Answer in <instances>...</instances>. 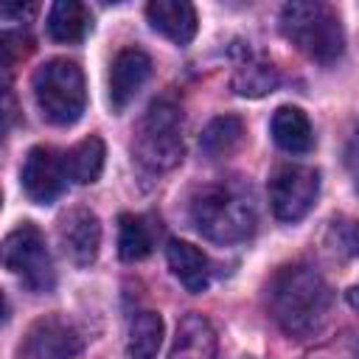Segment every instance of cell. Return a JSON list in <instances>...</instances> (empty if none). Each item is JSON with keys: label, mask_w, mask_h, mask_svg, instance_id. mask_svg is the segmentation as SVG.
Masks as SVG:
<instances>
[{"label": "cell", "mask_w": 359, "mask_h": 359, "mask_svg": "<svg viewBox=\"0 0 359 359\" xmlns=\"http://www.w3.org/2000/svg\"><path fill=\"white\" fill-rule=\"evenodd\" d=\"M345 297H348V303H351V309H356V311H359V283H356V286H351Z\"/></svg>", "instance_id": "obj_24"}, {"label": "cell", "mask_w": 359, "mask_h": 359, "mask_svg": "<svg viewBox=\"0 0 359 359\" xmlns=\"http://www.w3.org/2000/svg\"><path fill=\"white\" fill-rule=\"evenodd\" d=\"M356 185H359V168H356Z\"/></svg>", "instance_id": "obj_25"}, {"label": "cell", "mask_w": 359, "mask_h": 359, "mask_svg": "<svg viewBox=\"0 0 359 359\" xmlns=\"http://www.w3.org/2000/svg\"><path fill=\"white\" fill-rule=\"evenodd\" d=\"M34 101L42 118L53 126H70L81 118L87 104L84 73L70 59H48L34 70L31 79Z\"/></svg>", "instance_id": "obj_4"}, {"label": "cell", "mask_w": 359, "mask_h": 359, "mask_svg": "<svg viewBox=\"0 0 359 359\" xmlns=\"http://www.w3.org/2000/svg\"><path fill=\"white\" fill-rule=\"evenodd\" d=\"M81 348H84V339L79 328L59 314H48L36 320L28 328L25 345H22V351L31 359H76Z\"/></svg>", "instance_id": "obj_9"}, {"label": "cell", "mask_w": 359, "mask_h": 359, "mask_svg": "<svg viewBox=\"0 0 359 359\" xmlns=\"http://www.w3.org/2000/svg\"><path fill=\"white\" fill-rule=\"evenodd\" d=\"M163 345V317L157 311H137L126 328V359H157Z\"/></svg>", "instance_id": "obj_19"}, {"label": "cell", "mask_w": 359, "mask_h": 359, "mask_svg": "<svg viewBox=\"0 0 359 359\" xmlns=\"http://www.w3.org/2000/svg\"><path fill=\"white\" fill-rule=\"evenodd\" d=\"M149 76H151L149 53L140 48H123L109 67V107L115 112L126 109L140 93V87L149 81Z\"/></svg>", "instance_id": "obj_11"}, {"label": "cell", "mask_w": 359, "mask_h": 359, "mask_svg": "<svg viewBox=\"0 0 359 359\" xmlns=\"http://www.w3.org/2000/svg\"><path fill=\"white\" fill-rule=\"evenodd\" d=\"M93 28V17L79 0H56L48 11V34L56 42L73 45L81 42Z\"/></svg>", "instance_id": "obj_16"}, {"label": "cell", "mask_w": 359, "mask_h": 359, "mask_svg": "<svg viewBox=\"0 0 359 359\" xmlns=\"http://www.w3.org/2000/svg\"><path fill=\"white\" fill-rule=\"evenodd\" d=\"M244 140V123L238 115H219L213 118L202 135H199V149L205 157L219 160V157H230Z\"/></svg>", "instance_id": "obj_20"}, {"label": "cell", "mask_w": 359, "mask_h": 359, "mask_svg": "<svg viewBox=\"0 0 359 359\" xmlns=\"http://www.w3.org/2000/svg\"><path fill=\"white\" fill-rule=\"evenodd\" d=\"M3 20L6 22H28L34 14H36V6H22V3H8V6H3Z\"/></svg>", "instance_id": "obj_23"}, {"label": "cell", "mask_w": 359, "mask_h": 359, "mask_svg": "<svg viewBox=\"0 0 359 359\" xmlns=\"http://www.w3.org/2000/svg\"><path fill=\"white\" fill-rule=\"evenodd\" d=\"M188 219L205 238L216 244H236L255 230L252 196L233 182L199 185L188 199Z\"/></svg>", "instance_id": "obj_2"}, {"label": "cell", "mask_w": 359, "mask_h": 359, "mask_svg": "<svg viewBox=\"0 0 359 359\" xmlns=\"http://www.w3.org/2000/svg\"><path fill=\"white\" fill-rule=\"evenodd\" d=\"M118 252L123 261H140L151 252V230L140 216L123 213L118 219Z\"/></svg>", "instance_id": "obj_21"}, {"label": "cell", "mask_w": 359, "mask_h": 359, "mask_svg": "<svg viewBox=\"0 0 359 359\" xmlns=\"http://www.w3.org/2000/svg\"><path fill=\"white\" fill-rule=\"evenodd\" d=\"M320 174L309 165H278L269 177V205L280 222H300L317 202Z\"/></svg>", "instance_id": "obj_7"}, {"label": "cell", "mask_w": 359, "mask_h": 359, "mask_svg": "<svg viewBox=\"0 0 359 359\" xmlns=\"http://www.w3.org/2000/svg\"><path fill=\"white\" fill-rule=\"evenodd\" d=\"M146 17L151 28L174 45H188L196 36V8L185 0H151Z\"/></svg>", "instance_id": "obj_12"}, {"label": "cell", "mask_w": 359, "mask_h": 359, "mask_svg": "<svg viewBox=\"0 0 359 359\" xmlns=\"http://www.w3.org/2000/svg\"><path fill=\"white\" fill-rule=\"evenodd\" d=\"M283 36L309 59L331 65L345 50V31L337 11L320 0H294L280 8Z\"/></svg>", "instance_id": "obj_3"}, {"label": "cell", "mask_w": 359, "mask_h": 359, "mask_svg": "<svg viewBox=\"0 0 359 359\" xmlns=\"http://www.w3.org/2000/svg\"><path fill=\"white\" fill-rule=\"evenodd\" d=\"M280 84V73L272 62L255 56V53H247L236 70H233V79H230V87L244 95V98H261L266 93H272L275 87Z\"/></svg>", "instance_id": "obj_17"}, {"label": "cell", "mask_w": 359, "mask_h": 359, "mask_svg": "<svg viewBox=\"0 0 359 359\" xmlns=\"http://www.w3.org/2000/svg\"><path fill=\"white\" fill-rule=\"evenodd\" d=\"M331 286L309 264H289L278 269L269 283V309L289 337H314L331 314Z\"/></svg>", "instance_id": "obj_1"}, {"label": "cell", "mask_w": 359, "mask_h": 359, "mask_svg": "<svg viewBox=\"0 0 359 359\" xmlns=\"http://www.w3.org/2000/svg\"><path fill=\"white\" fill-rule=\"evenodd\" d=\"M334 252L345 258H359V222L353 219H334L325 233Z\"/></svg>", "instance_id": "obj_22"}, {"label": "cell", "mask_w": 359, "mask_h": 359, "mask_svg": "<svg viewBox=\"0 0 359 359\" xmlns=\"http://www.w3.org/2000/svg\"><path fill=\"white\" fill-rule=\"evenodd\" d=\"M269 129H272V140L289 154H306L314 149V129L306 112L297 107H278Z\"/></svg>", "instance_id": "obj_15"}, {"label": "cell", "mask_w": 359, "mask_h": 359, "mask_svg": "<svg viewBox=\"0 0 359 359\" xmlns=\"http://www.w3.org/2000/svg\"><path fill=\"white\" fill-rule=\"evenodd\" d=\"M216 356V331L202 314H185L177 325L168 359H213Z\"/></svg>", "instance_id": "obj_13"}, {"label": "cell", "mask_w": 359, "mask_h": 359, "mask_svg": "<svg viewBox=\"0 0 359 359\" xmlns=\"http://www.w3.org/2000/svg\"><path fill=\"white\" fill-rule=\"evenodd\" d=\"M3 264L34 294H45L56 286V272H53V261H50V252L45 247V238L28 222L6 236Z\"/></svg>", "instance_id": "obj_6"}, {"label": "cell", "mask_w": 359, "mask_h": 359, "mask_svg": "<svg viewBox=\"0 0 359 359\" xmlns=\"http://www.w3.org/2000/svg\"><path fill=\"white\" fill-rule=\"evenodd\" d=\"M104 157H107V151H104V140L101 137L90 135V137L79 140L73 149H67L62 154L67 180H73L79 185L95 182L101 177V171H104Z\"/></svg>", "instance_id": "obj_18"}, {"label": "cell", "mask_w": 359, "mask_h": 359, "mask_svg": "<svg viewBox=\"0 0 359 359\" xmlns=\"http://www.w3.org/2000/svg\"><path fill=\"white\" fill-rule=\"evenodd\" d=\"M356 359H359V345H356Z\"/></svg>", "instance_id": "obj_26"}, {"label": "cell", "mask_w": 359, "mask_h": 359, "mask_svg": "<svg viewBox=\"0 0 359 359\" xmlns=\"http://www.w3.org/2000/svg\"><path fill=\"white\" fill-rule=\"evenodd\" d=\"M165 258H168V269L174 272V278L194 294L205 292L210 283V261L202 250H196L188 241H168L165 247Z\"/></svg>", "instance_id": "obj_14"}, {"label": "cell", "mask_w": 359, "mask_h": 359, "mask_svg": "<svg viewBox=\"0 0 359 359\" xmlns=\"http://www.w3.org/2000/svg\"><path fill=\"white\" fill-rule=\"evenodd\" d=\"M132 151L137 163L146 165L149 171H171L174 165H180L185 154L180 107L165 98L154 101L135 129Z\"/></svg>", "instance_id": "obj_5"}, {"label": "cell", "mask_w": 359, "mask_h": 359, "mask_svg": "<svg viewBox=\"0 0 359 359\" xmlns=\"http://www.w3.org/2000/svg\"><path fill=\"white\" fill-rule=\"evenodd\" d=\"M20 182H22V191H25V196L31 202L50 205L65 191V182H67L65 160L48 146H34L25 154V163H22V171H20Z\"/></svg>", "instance_id": "obj_10"}, {"label": "cell", "mask_w": 359, "mask_h": 359, "mask_svg": "<svg viewBox=\"0 0 359 359\" xmlns=\"http://www.w3.org/2000/svg\"><path fill=\"white\" fill-rule=\"evenodd\" d=\"M56 238L62 252L76 266H90L101 247V222L90 208H70L56 222Z\"/></svg>", "instance_id": "obj_8"}]
</instances>
